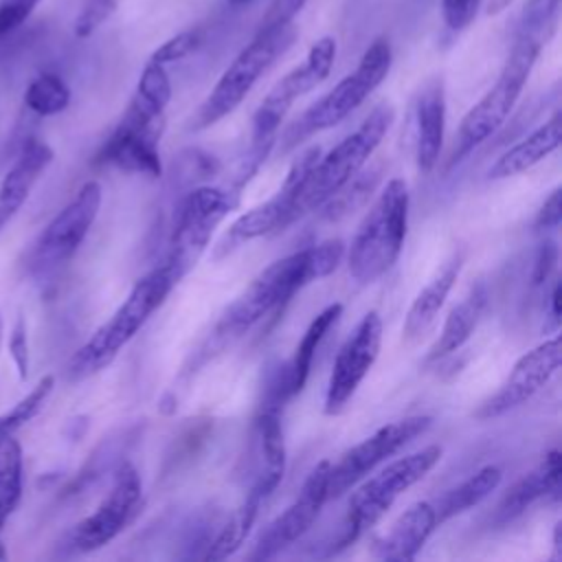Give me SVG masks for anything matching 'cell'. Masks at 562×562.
Returning <instances> with one entry per match:
<instances>
[{
	"mask_svg": "<svg viewBox=\"0 0 562 562\" xmlns=\"http://www.w3.org/2000/svg\"><path fill=\"white\" fill-rule=\"evenodd\" d=\"M342 259L345 241L334 237L272 261L224 310L213 338L231 340L241 336L268 314L281 310L307 283L329 277Z\"/></svg>",
	"mask_w": 562,
	"mask_h": 562,
	"instance_id": "6da1fadb",
	"label": "cell"
},
{
	"mask_svg": "<svg viewBox=\"0 0 562 562\" xmlns=\"http://www.w3.org/2000/svg\"><path fill=\"white\" fill-rule=\"evenodd\" d=\"M178 283L180 281L173 277L165 261L143 274L132 285L130 294L123 299L116 312L101 327H97L94 334L70 356L66 364L68 380H86L112 364L121 349L138 334V329L167 301Z\"/></svg>",
	"mask_w": 562,
	"mask_h": 562,
	"instance_id": "7a4b0ae2",
	"label": "cell"
},
{
	"mask_svg": "<svg viewBox=\"0 0 562 562\" xmlns=\"http://www.w3.org/2000/svg\"><path fill=\"white\" fill-rule=\"evenodd\" d=\"M408 204L406 180L391 178L360 220L351 244L345 248L347 270L356 283L371 285L395 266L406 239Z\"/></svg>",
	"mask_w": 562,
	"mask_h": 562,
	"instance_id": "3957f363",
	"label": "cell"
},
{
	"mask_svg": "<svg viewBox=\"0 0 562 562\" xmlns=\"http://www.w3.org/2000/svg\"><path fill=\"white\" fill-rule=\"evenodd\" d=\"M299 29L294 22L259 26L257 35L235 55L220 75L211 92L191 116V130H206L235 112L268 68L294 44Z\"/></svg>",
	"mask_w": 562,
	"mask_h": 562,
	"instance_id": "277c9868",
	"label": "cell"
},
{
	"mask_svg": "<svg viewBox=\"0 0 562 562\" xmlns=\"http://www.w3.org/2000/svg\"><path fill=\"white\" fill-rule=\"evenodd\" d=\"M393 119V105L380 103L351 134H347L325 156H318L299 191L294 206L296 220H301L310 211H318L369 162V158L375 154L386 132L391 130Z\"/></svg>",
	"mask_w": 562,
	"mask_h": 562,
	"instance_id": "5b68a950",
	"label": "cell"
},
{
	"mask_svg": "<svg viewBox=\"0 0 562 562\" xmlns=\"http://www.w3.org/2000/svg\"><path fill=\"white\" fill-rule=\"evenodd\" d=\"M393 50L386 37H375L358 59V66L345 75L327 94L312 103L281 136V151L294 149L305 138L331 130L358 110L375 88L389 77Z\"/></svg>",
	"mask_w": 562,
	"mask_h": 562,
	"instance_id": "8992f818",
	"label": "cell"
},
{
	"mask_svg": "<svg viewBox=\"0 0 562 562\" xmlns=\"http://www.w3.org/2000/svg\"><path fill=\"white\" fill-rule=\"evenodd\" d=\"M542 46V42L516 33L496 81L461 119L448 167L459 165L470 151L485 143L507 121L522 88L527 86V79L536 66Z\"/></svg>",
	"mask_w": 562,
	"mask_h": 562,
	"instance_id": "52a82bcc",
	"label": "cell"
},
{
	"mask_svg": "<svg viewBox=\"0 0 562 562\" xmlns=\"http://www.w3.org/2000/svg\"><path fill=\"white\" fill-rule=\"evenodd\" d=\"M441 454V446L432 443L386 463L378 474L369 479L364 476L360 483H356V490L351 492L347 503L345 525L340 536L336 538L334 551L349 547L364 531L378 525L380 518L393 507V503L439 463Z\"/></svg>",
	"mask_w": 562,
	"mask_h": 562,
	"instance_id": "ba28073f",
	"label": "cell"
},
{
	"mask_svg": "<svg viewBox=\"0 0 562 562\" xmlns=\"http://www.w3.org/2000/svg\"><path fill=\"white\" fill-rule=\"evenodd\" d=\"M336 40L331 35L318 37L305 59L294 66L290 72H285L261 99L252 114V130H250V147L248 156L263 162L266 156L272 151L277 143V132L281 127V121L290 112L296 99L312 92L316 86H321L336 61Z\"/></svg>",
	"mask_w": 562,
	"mask_h": 562,
	"instance_id": "9c48e42d",
	"label": "cell"
},
{
	"mask_svg": "<svg viewBox=\"0 0 562 562\" xmlns=\"http://www.w3.org/2000/svg\"><path fill=\"white\" fill-rule=\"evenodd\" d=\"M239 206V189L202 184L195 187L182 202L169 241L165 263L173 277L182 281L195 268L211 244L215 228Z\"/></svg>",
	"mask_w": 562,
	"mask_h": 562,
	"instance_id": "30bf717a",
	"label": "cell"
},
{
	"mask_svg": "<svg viewBox=\"0 0 562 562\" xmlns=\"http://www.w3.org/2000/svg\"><path fill=\"white\" fill-rule=\"evenodd\" d=\"M101 184L86 180L75 198L46 224L29 252V270L33 274L50 272L72 259L90 233L101 209Z\"/></svg>",
	"mask_w": 562,
	"mask_h": 562,
	"instance_id": "8fae6325",
	"label": "cell"
},
{
	"mask_svg": "<svg viewBox=\"0 0 562 562\" xmlns=\"http://www.w3.org/2000/svg\"><path fill=\"white\" fill-rule=\"evenodd\" d=\"M143 483L136 468L123 461L112 479V485L92 514L81 518L66 533V547L72 553H92L110 544L140 512Z\"/></svg>",
	"mask_w": 562,
	"mask_h": 562,
	"instance_id": "7c38bea8",
	"label": "cell"
},
{
	"mask_svg": "<svg viewBox=\"0 0 562 562\" xmlns=\"http://www.w3.org/2000/svg\"><path fill=\"white\" fill-rule=\"evenodd\" d=\"M432 424L430 415H411L391 424L380 426L360 443L345 450L336 463L329 461L327 474V496L340 498L356 483L369 476L380 463L389 461L404 446H408L415 437L424 435Z\"/></svg>",
	"mask_w": 562,
	"mask_h": 562,
	"instance_id": "4fadbf2b",
	"label": "cell"
},
{
	"mask_svg": "<svg viewBox=\"0 0 562 562\" xmlns=\"http://www.w3.org/2000/svg\"><path fill=\"white\" fill-rule=\"evenodd\" d=\"M321 156V147L312 145L307 147L288 169V176L283 180V184L274 191L272 198H268L266 202L252 206L250 211H246L244 215H239L226 231V235L222 237V241L217 244L215 257H222L226 252H231L233 248L266 237V235H277L281 231H285L290 224L296 222L294 215V206H296V198L299 191L310 173V169L314 167V162Z\"/></svg>",
	"mask_w": 562,
	"mask_h": 562,
	"instance_id": "5bb4252c",
	"label": "cell"
},
{
	"mask_svg": "<svg viewBox=\"0 0 562 562\" xmlns=\"http://www.w3.org/2000/svg\"><path fill=\"white\" fill-rule=\"evenodd\" d=\"M382 345V318L375 310L367 312L336 353L325 391V415H338L356 395L358 386L375 364Z\"/></svg>",
	"mask_w": 562,
	"mask_h": 562,
	"instance_id": "9a60e30c",
	"label": "cell"
},
{
	"mask_svg": "<svg viewBox=\"0 0 562 562\" xmlns=\"http://www.w3.org/2000/svg\"><path fill=\"white\" fill-rule=\"evenodd\" d=\"M560 356H562V342L560 336H551L522 353L516 364L512 367L505 382L498 386L496 393H492L474 413L476 419H492L501 417L525 402H529L560 369Z\"/></svg>",
	"mask_w": 562,
	"mask_h": 562,
	"instance_id": "2e32d148",
	"label": "cell"
},
{
	"mask_svg": "<svg viewBox=\"0 0 562 562\" xmlns=\"http://www.w3.org/2000/svg\"><path fill=\"white\" fill-rule=\"evenodd\" d=\"M327 474H329V461L323 459L316 463V468L307 474L303 481L299 494L294 501L285 507L283 514H279L261 533V538L255 544V551L250 553L252 560H268L296 542L318 518L323 505L329 501L327 496Z\"/></svg>",
	"mask_w": 562,
	"mask_h": 562,
	"instance_id": "e0dca14e",
	"label": "cell"
},
{
	"mask_svg": "<svg viewBox=\"0 0 562 562\" xmlns=\"http://www.w3.org/2000/svg\"><path fill=\"white\" fill-rule=\"evenodd\" d=\"M171 101V81L162 64L149 61L140 70L136 90L116 123L119 130L149 134L162 138L165 132V112Z\"/></svg>",
	"mask_w": 562,
	"mask_h": 562,
	"instance_id": "ac0fdd59",
	"label": "cell"
},
{
	"mask_svg": "<svg viewBox=\"0 0 562 562\" xmlns=\"http://www.w3.org/2000/svg\"><path fill=\"white\" fill-rule=\"evenodd\" d=\"M437 527L439 525H437L435 505L428 501H417L408 505L393 520L386 533L373 540L371 553L380 560H391V562L415 560Z\"/></svg>",
	"mask_w": 562,
	"mask_h": 562,
	"instance_id": "d6986e66",
	"label": "cell"
},
{
	"mask_svg": "<svg viewBox=\"0 0 562 562\" xmlns=\"http://www.w3.org/2000/svg\"><path fill=\"white\" fill-rule=\"evenodd\" d=\"M55 151L40 138H29L4 178L0 180V231L18 215L42 173L50 167Z\"/></svg>",
	"mask_w": 562,
	"mask_h": 562,
	"instance_id": "ffe728a7",
	"label": "cell"
},
{
	"mask_svg": "<svg viewBox=\"0 0 562 562\" xmlns=\"http://www.w3.org/2000/svg\"><path fill=\"white\" fill-rule=\"evenodd\" d=\"M446 132V90L441 79H430L415 101V160L422 173L439 162Z\"/></svg>",
	"mask_w": 562,
	"mask_h": 562,
	"instance_id": "44dd1931",
	"label": "cell"
},
{
	"mask_svg": "<svg viewBox=\"0 0 562 562\" xmlns=\"http://www.w3.org/2000/svg\"><path fill=\"white\" fill-rule=\"evenodd\" d=\"M560 476H562V461H560V450H549L542 461L527 472L520 481H516L503 501L496 507V520L498 522H509L516 516L525 514L533 503L540 498L553 496L558 498L560 494Z\"/></svg>",
	"mask_w": 562,
	"mask_h": 562,
	"instance_id": "7402d4cb",
	"label": "cell"
},
{
	"mask_svg": "<svg viewBox=\"0 0 562 562\" xmlns=\"http://www.w3.org/2000/svg\"><path fill=\"white\" fill-rule=\"evenodd\" d=\"M461 266H463V252L454 250L450 255V259L417 292V296L413 299V303H411V307L404 316V325H402V336H404L406 342L417 340L435 323V318L439 316L450 290L457 283Z\"/></svg>",
	"mask_w": 562,
	"mask_h": 562,
	"instance_id": "603a6c76",
	"label": "cell"
},
{
	"mask_svg": "<svg viewBox=\"0 0 562 562\" xmlns=\"http://www.w3.org/2000/svg\"><path fill=\"white\" fill-rule=\"evenodd\" d=\"M160 138L147 134L123 132L119 127L105 138L94 156V165H110L130 173H140L149 178H160L162 162L158 154Z\"/></svg>",
	"mask_w": 562,
	"mask_h": 562,
	"instance_id": "cb8c5ba5",
	"label": "cell"
},
{
	"mask_svg": "<svg viewBox=\"0 0 562 562\" xmlns=\"http://www.w3.org/2000/svg\"><path fill=\"white\" fill-rule=\"evenodd\" d=\"M487 301H490V292H487V285L483 281L474 283L470 288V292L448 312L446 321H443V327L437 336V340L430 345L424 362H439L443 360L446 356L459 351L468 340L470 336L474 334L485 307H487Z\"/></svg>",
	"mask_w": 562,
	"mask_h": 562,
	"instance_id": "d4e9b609",
	"label": "cell"
},
{
	"mask_svg": "<svg viewBox=\"0 0 562 562\" xmlns=\"http://www.w3.org/2000/svg\"><path fill=\"white\" fill-rule=\"evenodd\" d=\"M560 140H562V116L560 112H555L529 136H525L520 143L503 151L487 169V180H505L531 169L533 165L544 160L549 154H553L560 147Z\"/></svg>",
	"mask_w": 562,
	"mask_h": 562,
	"instance_id": "484cf974",
	"label": "cell"
},
{
	"mask_svg": "<svg viewBox=\"0 0 562 562\" xmlns=\"http://www.w3.org/2000/svg\"><path fill=\"white\" fill-rule=\"evenodd\" d=\"M342 314V303H331L325 310H321L312 323L307 325L303 338L299 340L292 360L285 364V371L281 373V386L285 397H294L303 391L307 378H310V369H312V360L316 356V349L321 345V340L325 338V334L329 331V327L340 318Z\"/></svg>",
	"mask_w": 562,
	"mask_h": 562,
	"instance_id": "4316f807",
	"label": "cell"
},
{
	"mask_svg": "<svg viewBox=\"0 0 562 562\" xmlns=\"http://www.w3.org/2000/svg\"><path fill=\"white\" fill-rule=\"evenodd\" d=\"M503 481V470L498 465H483L472 476H468L457 487L448 490L435 505L437 525L468 512L470 507L479 505L483 498H487Z\"/></svg>",
	"mask_w": 562,
	"mask_h": 562,
	"instance_id": "83f0119b",
	"label": "cell"
},
{
	"mask_svg": "<svg viewBox=\"0 0 562 562\" xmlns=\"http://www.w3.org/2000/svg\"><path fill=\"white\" fill-rule=\"evenodd\" d=\"M24 485V457L15 437H9L0 446V531L18 509Z\"/></svg>",
	"mask_w": 562,
	"mask_h": 562,
	"instance_id": "f1b7e54d",
	"label": "cell"
},
{
	"mask_svg": "<svg viewBox=\"0 0 562 562\" xmlns=\"http://www.w3.org/2000/svg\"><path fill=\"white\" fill-rule=\"evenodd\" d=\"M261 503H263V498L259 494H255L252 490H248L241 505L237 507V512L222 527L217 538L209 544V551L204 553V560H224V558L233 555L244 544L246 536L250 533V527H252V522L259 514Z\"/></svg>",
	"mask_w": 562,
	"mask_h": 562,
	"instance_id": "f546056e",
	"label": "cell"
},
{
	"mask_svg": "<svg viewBox=\"0 0 562 562\" xmlns=\"http://www.w3.org/2000/svg\"><path fill=\"white\" fill-rule=\"evenodd\" d=\"M382 176V165H375L371 169H360L338 193H334L318 211H323L325 220H340L356 209L364 206L371 193L375 191Z\"/></svg>",
	"mask_w": 562,
	"mask_h": 562,
	"instance_id": "4dcf8cb0",
	"label": "cell"
},
{
	"mask_svg": "<svg viewBox=\"0 0 562 562\" xmlns=\"http://www.w3.org/2000/svg\"><path fill=\"white\" fill-rule=\"evenodd\" d=\"M70 103L68 83L55 72H40L24 90V105L37 116H55Z\"/></svg>",
	"mask_w": 562,
	"mask_h": 562,
	"instance_id": "1f68e13d",
	"label": "cell"
},
{
	"mask_svg": "<svg viewBox=\"0 0 562 562\" xmlns=\"http://www.w3.org/2000/svg\"><path fill=\"white\" fill-rule=\"evenodd\" d=\"M55 389V375H44L37 380V384L20 397L11 408L0 413V446L4 439L13 437L22 426H26L33 417L40 415V411L46 406L50 393Z\"/></svg>",
	"mask_w": 562,
	"mask_h": 562,
	"instance_id": "d6a6232c",
	"label": "cell"
},
{
	"mask_svg": "<svg viewBox=\"0 0 562 562\" xmlns=\"http://www.w3.org/2000/svg\"><path fill=\"white\" fill-rule=\"evenodd\" d=\"M560 9H562V0H527L520 11L516 33L529 35V37L547 44L558 29Z\"/></svg>",
	"mask_w": 562,
	"mask_h": 562,
	"instance_id": "836d02e7",
	"label": "cell"
},
{
	"mask_svg": "<svg viewBox=\"0 0 562 562\" xmlns=\"http://www.w3.org/2000/svg\"><path fill=\"white\" fill-rule=\"evenodd\" d=\"M202 42V33L198 29H187V31H180L176 35H171L169 40H165L149 57V61H156V64H173V61H180L184 57H189Z\"/></svg>",
	"mask_w": 562,
	"mask_h": 562,
	"instance_id": "e575fe53",
	"label": "cell"
},
{
	"mask_svg": "<svg viewBox=\"0 0 562 562\" xmlns=\"http://www.w3.org/2000/svg\"><path fill=\"white\" fill-rule=\"evenodd\" d=\"M116 9V0H86L75 18L72 33L79 40L90 37Z\"/></svg>",
	"mask_w": 562,
	"mask_h": 562,
	"instance_id": "d590c367",
	"label": "cell"
},
{
	"mask_svg": "<svg viewBox=\"0 0 562 562\" xmlns=\"http://www.w3.org/2000/svg\"><path fill=\"white\" fill-rule=\"evenodd\" d=\"M9 353L15 364L18 378L26 380L29 369H31V349H29V331H26V321L22 316L15 318L11 334H9Z\"/></svg>",
	"mask_w": 562,
	"mask_h": 562,
	"instance_id": "8d00e7d4",
	"label": "cell"
},
{
	"mask_svg": "<svg viewBox=\"0 0 562 562\" xmlns=\"http://www.w3.org/2000/svg\"><path fill=\"white\" fill-rule=\"evenodd\" d=\"M42 0H0V37L20 29Z\"/></svg>",
	"mask_w": 562,
	"mask_h": 562,
	"instance_id": "74e56055",
	"label": "cell"
},
{
	"mask_svg": "<svg viewBox=\"0 0 562 562\" xmlns=\"http://www.w3.org/2000/svg\"><path fill=\"white\" fill-rule=\"evenodd\" d=\"M476 7H479V0H441L446 26L452 31L465 29L474 18Z\"/></svg>",
	"mask_w": 562,
	"mask_h": 562,
	"instance_id": "f35d334b",
	"label": "cell"
},
{
	"mask_svg": "<svg viewBox=\"0 0 562 562\" xmlns=\"http://www.w3.org/2000/svg\"><path fill=\"white\" fill-rule=\"evenodd\" d=\"M562 220V189L555 187L549 198L540 204L536 217H533V228L536 231H547V228H555Z\"/></svg>",
	"mask_w": 562,
	"mask_h": 562,
	"instance_id": "ab89813d",
	"label": "cell"
},
{
	"mask_svg": "<svg viewBox=\"0 0 562 562\" xmlns=\"http://www.w3.org/2000/svg\"><path fill=\"white\" fill-rule=\"evenodd\" d=\"M555 263H558V246H555V241L542 244L540 250H538L536 263H533V272H531L533 285H540L542 281H547L551 270L555 268Z\"/></svg>",
	"mask_w": 562,
	"mask_h": 562,
	"instance_id": "60d3db41",
	"label": "cell"
},
{
	"mask_svg": "<svg viewBox=\"0 0 562 562\" xmlns=\"http://www.w3.org/2000/svg\"><path fill=\"white\" fill-rule=\"evenodd\" d=\"M551 316L555 323L560 321V283L558 281L553 283V290H551Z\"/></svg>",
	"mask_w": 562,
	"mask_h": 562,
	"instance_id": "b9f144b4",
	"label": "cell"
},
{
	"mask_svg": "<svg viewBox=\"0 0 562 562\" xmlns=\"http://www.w3.org/2000/svg\"><path fill=\"white\" fill-rule=\"evenodd\" d=\"M512 2H514V0H490V2H487V15H498V13H503Z\"/></svg>",
	"mask_w": 562,
	"mask_h": 562,
	"instance_id": "7bdbcfd3",
	"label": "cell"
},
{
	"mask_svg": "<svg viewBox=\"0 0 562 562\" xmlns=\"http://www.w3.org/2000/svg\"><path fill=\"white\" fill-rule=\"evenodd\" d=\"M560 533H562V522L558 520V522H555V529H553V549H555L553 560H560V558H562V542H560Z\"/></svg>",
	"mask_w": 562,
	"mask_h": 562,
	"instance_id": "ee69618b",
	"label": "cell"
},
{
	"mask_svg": "<svg viewBox=\"0 0 562 562\" xmlns=\"http://www.w3.org/2000/svg\"><path fill=\"white\" fill-rule=\"evenodd\" d=\"M248 2H252V0H228L231 7H241V4H248Z\"/></svg>",
	"mask_w": 562,
	"mask_h": 562,
	"instance_id": "f6af8a7d",
	"label": "cell"
},
{
	"mask_svg": "<svg viewBox=\"0 0 562 562\" xmlns=\"http://www.w3.org/2000/svg\"><path fill=\"white\" fill-rule=\"evenodd\" d=\"M2 331H4V323H2V314H0V345H2Z\"/></svg>",
	"mask_w": 562,
	"mask_h": 562,
	"instance_id": "bcb514c9",
	"label": "cell"
},
{
	"mask_svg": "<svg viewBox=\"0 0 562 562\" xmlns=\"http://www.w3.org/2000/svg\"><path fill=\"white\" fill-rule=\"evenodd\" d=\"M7 558V551H4V547H2V542H0V560H4Z\"/></svg>",
	"mask_w": 562,
	"mask_h": 562,
	"instance_id": "7dc6e473",
	"label": "cell"
}]
</instances>
